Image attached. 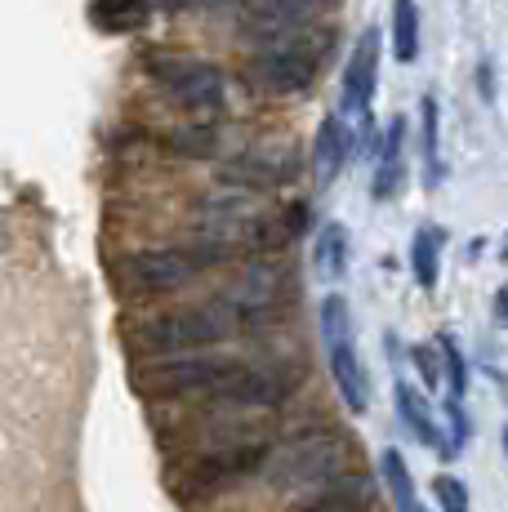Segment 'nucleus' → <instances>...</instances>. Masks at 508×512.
Wrapping results in <instances>:
<instances>
[{
	"label": "nucleus",
	"mask_w": 508,
	"mask_h": 512,
	"mask_svg": "<svg viewBox=\"0 0 508 512\" xmlns=\"http://www.w3.org/2000/svg\"><path fill=\"white\" fill-rule=\"evenodd\" d=\"M246 330L241 308H232L223 294H214L210 303L197 308H179V312H161L148 317L134 330V348L143 357H179V352H197V348H214V343H228L232 334Z\"/></svg>",
	"instance_id": "obj_1"
},
{
	"label": "nucleus",
	"mask_w": 508,
	"mask_h": 512,
	"mask_svg": "<svg viewBox=\"0 0 508 512\" xmlns=\"http://www.w3.org/2000/svg\"><path fill=\"white\" fill-rule=\"evenodd\" d=\"M348 455H353V441L339 428H308L295 432L290 441L272 446V459L263 468V477L277 490H317L326 481L344 477Z\"/></svg>",
	"instance_id": "obj_2"
},
{
	"label": "nucleus",
	"mask_w": 508,
	"mask_h": 512,
	"mask_svg": "<svg viewBox=\"0 0 508 512\" xmlns=\"http://www.w3.org/2000/svg\"><path fill=\"white\" fill-rule=\"evenodd\" d=\"M250 361L214 357V352H179V357H152L134 370V383L148 397H223Z\"/></svg>",
	"instance_id": "obj_3"
},
{
	"label": "nucleus",
	"mask_w": 508,
	"mask_h": 512,
	"mask_svg": "<svg viewBox=\"0 0 508 512\" xmlns=\"http://www.w3.org/2000/svg\"><path fill=\"white\" fill-rule=\"evenodd\" d=\"M143 67H148V76L165 90V98L192 116L219 112L223 98H228V76H223V67L210 63V58H192V54H183V49H148Z\"/></svg>",
	"instance_id": "obj_4"
},
{
	"label": "nucleus",
	"mask_w": 508,
	"mask_h": 512,
	"mask_svg": "<svg viewBox=\"0 0 508 512\" xmlns=\"http://www.w3.org/2000/svg\"><path fill=\"white\" fill-rule=\"evenodd\" d=\"M317 312H321V343H326L330 379H335V388H339V401H344L353 415H361V410L370 406V374L361 366L348 299L344 294H326Z\"/></svg>",
	"instance_id": "obj_5"
},
{
	"label": "nucleus",
	"mask_w": 508,
	"mask_h": 512,
	"mask_svg": "<svg viewBox=\"0 0 508 512\" xmlns=\"http://www.w3.org/2000/svg\"><path fill=\"white\" fill-rule=\"evenodd\" d=\"M290 294H295V272H290V263L281 259V254H259V259L246 263L241 277L223 290V299H228L232 308H241L246 330H250V326L272 321V312L286 308Z\"/></svg>",
	"instance_id": "obj_6"
},
{
	"label": "nucleus",
	"mask_w": 508,
	"mask_h": 512,
	"mask_svg": "<svg viewBox=\"0 0 508 512\" xmlns=\"http://www.w3.org/2000/svg\"><path fill=\"white\" fill-rule=\"evenodd\" d=\"M201 277V263L188 254V245H148L116 263V281L130 294H179Z\"/></svg>",
	"instance_id": "obj_7"
},
{
	"label": "nucleus",
	"mask_w": 508,
	"mask_h": 512,
	"mask_svg": "<svg viewBox=\"0 0 508 512\" xmlns=\"http://www.w3.org/2000/svg\"><path fill=\"white\" fill-rule=\"evenodd\" d=\"M268 459H272L268 441H241V446L210 450V455H201L197 464L183 472L179 490H183V499H210V495H219V490L237 486V481L259 477V472L268 468Z\"/></svg>",
	"instance_id": "obj_8"
},
{
	"label": "nucleus",
	"mask_w": 508,
	"mask_h": 512,
	"mask_svg": "<svg viewBox=\"0 0 508 512\" xmlns=\"http://www.w3.org/2000/svg\"><path fill=\"white\" fill-rule=\"evenodd\" d=\"M237 81L259 98H295L317 81V63L290 49H250L237 67Z\"/></svg>",
	"instance_id": "obj_9"
},
{
	"label": "nucleus",
	"mask_w": 508,
	"mask_h": 512,
	"mask_svg": "<svg viewBox=\"0 0 508 512\" xmlns=\"http://www.w3.org/2000/svg\"><path fill=\"white\" fill-rule=\"evenodd\" d=\"M375 85H379V32L366 27L344 63V90H339V116L353 125L361 147L370 143V98H375Z\"/></svg>",
	"instance_id": "obj_10"
},
{
	"label": "nucleus",
	"mask_w": 508,
	"mask_h": 512,
	"mask_svg": "<svg viewBox=\"0 0 508 512\" xmlns=\"http://www.w3.org/2000/svg\"><path fill=\"white\" fill-rule=\"evenodd\" d=\"M299 383H304V366H295V361L250 366L223 397H214V406L219 410H277L295 397Z\"/></svg>",
	"instance_id": "obj_11"
},
{
	"label": "nucleus",
	"mask_w": 508,
	"mask_h": 512,
	"mask_svg": "<svg viewBox=\"0 0 508 512\" xmlns=\"http://www.w3.org/2000/svg\"><path fill=\"white\" fill-rule=\"evenodd\" d=\"M379 504V486L370 472H353L326 481V486L308 490V499H299L295 512H370Z\"/></svg>",
	"instance_id": "obj_12"
},
{
	"label": "nucleus",
	"mask_w": 508,
	"mask_h": 512,
	"mask_svg": "<svg viewBox=\"0 0 508 512\" xmlns=\"http://www.w3.org/2000/svg\"><path fill=\"white\" fill-rule=\"evenodd\" d=\"M357 152H361V143H357L353 125H348L339 112H330L326 121L317 125V139H312V174H317V183L330 187Z\"/></svg>",
	"instance_id": "obj_13"
},
{
	"label": "nucleus",
	"mask_w": 508,
	"mask_h": 512,
	"mask_svg": "<svg viewBox=\"0 0 508 512\" xmlns=\"http://www.w3.org/2000/svg\"><path fill=\"white\" fill-rule=\"evenodd\" d=\"M402 187H406V121L393 116L384 139L375 147V179H370V192H375V201H397Z\"/></svg>",
	"instance_id": "obj_14"
},
{
	"label": "nucleus",
	"mask_w": 508,
	"mask_h": 512,
	"mask_svg": "<svg viewBox=\"0 0 508 512\" xmlns=\"http://www.w3.org/2000/svg\"><path fill=\"white\" fill-rule=\"evenodd\" d=\"M161 147L170 156H183V161H210L219 152V125H210L205 116H192L183 125H170L161 134Z\"/></svg>",
	"instance_id": "obj_15"
},
{
	"label": "nucleus",
	"mask_w": 508,
	"mask_h": 512,
	"mask_svg": "<svg viewBox=\"0 0 508 512\" xmlns=\"http://www.w3.org/2000/svg\"><path fill=\"white\" fill-rule=\"evenodd\" d=\"M152 0H90V23L107 36L139 32L152 23Z\"/></svg>",
	"instance_id": "obj_16"
},
{
	"label": "nucleus",
	"mask_w": 508,
	"mask_h": 512,
	"mask_svg": "<svg viewBox=\"0 0 508 512\" xmlns=\"http://www.w3.org/2000/svg\"><path fill=\"white\" fill-rule=\"evenodd\" d=\"M393 401H397V419H402V428L419 441V446H442V432H437V415H433V406H428L424 392H415L410 383L397 379Z\"/></svg>",
	"instance_id": "obj_17"
},
{
	"label": "nucleus",
	"mask_w": 508,
	"mask_h": 512,
	"mask_svg": "<svg viewBox=\"0 0 508 512\" xmlns=\"http://www.w3.org/2000/svg\"><path fill=\"white\" fill-rule=\"evenodd\" d=\"M348 254H353L348 228L344 223H326V228L317 232V241H312V272H317L321 281H339L348 272Z\"/></svg>",
	"instance_id": "obj_18"
},
{
	"label": "nucleus",
	"mask_w": 508,
	"mask_h": 512,
	"mask_svg": "<svg viewBox=\"0 0 508 512\" xmlns=\"http://www.w3.org/2000/svg\"><path fill=\"white\" fill-rule=\"evenodd\" d=\"M250 23L263 27H312L317 23V9L312 0H241Z\"/></svg>",
	"instance_id": "obj_19"
},
{
	"label": "nucleus",
	"mask_w": 508,
	"mask_h": 512,
	"mask_svg": "<svg viewBox=\"0 0 508 512\" xmlns=\"http://www.w3.org/2000/svg\"><path fill=\"white\" fill-rule=\"evenodd\" d=\"M419 161H424V183H442V107L428 94L419 103Z\"/></svg>",
	"instance_id": "obj_20"
},
{
	"label": "nucleus",
	"mask_w": 508,
	"mask_h": 512,
	"mask_svg": "<svg viewBox=\"0 0 508 512\" xmlns=\"http://www.w3.org/2000/svg\"><path fill=\"white\" fill-rule=\"evenodd\" d=\"M410 272H415L419 290H437V277H442V228H419L410 236Z\"/></svg>",
	"instance_id": "obj_21"
},
{
	"label": "nucleus",
	"mask_w": 508,
	"mask_h": 512,
	"mask_svg": "<svg viewBox=\"0 0 508 512\" xmlns=\"http://www.w3.org/2000/svg\"><path fill=\"white\" fill-rule=\"evenodd\" d=\"M379 477H384V490L393 495L397 512H419V499H415V477H410L402 450L388 446L384 455H379Z\"/></svg>",
	"instance_id": "obj_22"
},
{
	"label": "nucleus",
	"mask_w": 508,
	"mask_h": 512,
	"mask_svg": "<svg viewBox=\"0 0 508 512\" xmlns=\"http://www.w3.org/2000/svg\"><path fill=\"white\" fill-rule=\"evenodd\" d=\"M393 58L415 63L419 58V5L415 0H393Z\"/></svg>",
	"instance_id": "obj_23"
},
{
	"label": "nucleus",
	"mask_w": 508,
	"mask_h": 512,
	"mask_svg": "<svg viewBox=\"0 0 508 512\" xmlns=\"http://www.w3.org/2000/svg\"><path fill=\"white\" fill-rule=\"evenodd\" d=\"M437 352H442V379H446V388H451V401H464L468 397V361H464V352H459V343L451 339V334L437 339Z\"/></svg>",
	"instance_id": "obj_24"
},
{
	"label": "nucleus",
	"mask_w": 508,
	"mask_h": 512,
	"mask_svg": "<svg viewBox=\"0 0 508 512\" xmlns=\"http://www.w3.org/2000/svg\"><path fill=\"white\" fill-rule=\"evenodd\" d=\"M433 495H437V504H442V512H468V486L459 477H437L433 481Z\"/></svg>",
	"instance_id": "obj_25"
},
{
	"label": "nucleus",
	"mask_w": 508,
	"mask_h": 512,
	"mask_svg": "<svg viewBox=\"0 0 508 512\" xmlns=\"http://www.w3.org/2000/svg\"><path fill=\"white\" fill-rule=\"evenodd\" d=\"M410 361L419 366V379H424V388H437V383H442V366H437V348L419 343V348H410Z\"/></svg>",
	"instance_id": "obj_26"
},
{
	"label": "nucleus",
	"mask_w": 508,
	"mask_h": 512,
	"mask_svg": "<svg viewBox=\"0 0 508 512\" xmlns=\"http://www.w3.org/2000/svg\"><path fill=\"white\" fill-rule=\"evenodd\" d=\"M281 219H286V228H290V236H308V228H312V205L308 201H290L286 210H281Z\"/></svg>",
	"instance_id": "obj_27"
},
{
	"label": "nucleus",
	"mask_w": 508,
	"mask_h": 512,
	"mask_svg": "<svg viewBox=\"0 0 508 512\" xmlns=\"http://www.w3.org/2000/svg\"><path fill=\"white\" fill-rule=\"evenodd\" d=\"M161 5L179 14V9H228V5H241V0H161Z\"/></svg>",
	"instance_id": "obj_28"
},
{
	"label": "nucleus",
	"mask_w": 508,
	"mask_h": 512,
	"mask_svg": "<svg viewBox=\"0 0 508 512\" xmlns=\"http://www.w3.org/2000/svg\"><path fill=\"white\" fill-rule=\"evenodd\" d=\"M491 312H495V321H500V326H508V285H500V290H495Z\"/></svg>",
	"instance_id": "obj_29"
},
{
	"label": "nucleus",
	"mask_w": 508,
	"mask_h": 512,
	"mask_svg": "<svg viewBox=\"0 0 508 512\" xmlns=\"http://www.w3.org/2000/svg\"><path fill=\"white\" fill-rule=\"evenodd\" d=\"M482 98H495V72H491V63H482Z\"/></svg>",
	"instance_id": "obj_30"
},
{
	"label": "nucleus",
	"mask_w": 508,
	"mask_h": 512,
	"mask_svg": "<svg viewBox=\"0 0 508 512\" xmlns=\"http://www.w3.org/2000/svg\"><path fill=\"white\" fill-rule=\"evenodd\" d=\"M312 5H335V0H312Z\"/></svg>",
	"instance_id": "obj_31"
},
{
	"label": "nucleus",
	"mask_w": 508,
	"mask_h": 512,
	"mask_svg": "<svg viewBox=\"0 0 508 512\" xmlns=\"http://www.w3.org/2000/svg\"><path fill=\"white\" fill-rule=\"evenodd\" d=\"M504 450H508V428H504Z\"/></svg>",
	"instance_id": "obj_32"
},
{
	"label": "nucleus",
	"mask_w": 508,
	"mask_h": 512,
	"mask_svg": "<svg viewBox=\"0 0 508 512\" xmlns=\"http://www.w3.org/2000/svg\"><path fill=\"white\" fill-rule=\"evenodd\" d=\"M500 254H504V259H508V245H504V250H500Z\"/></svg>",
	"instance_id": "obj_33"
},
{
	"label": "nucleus",
	"mask_w": 508,
	"mask_h": 512,
	"mask_svg": "<svg viewBox=\"0 0 508 512\" xmlns=\"http://www.w3.org/2000/svg\"><path fill=\"white\" fill-rule=\"evenodd\" d=\"M419 512H428V508H419Z\"/></svg>",
	"instance_id": "obj_34"
}]
</instances>
